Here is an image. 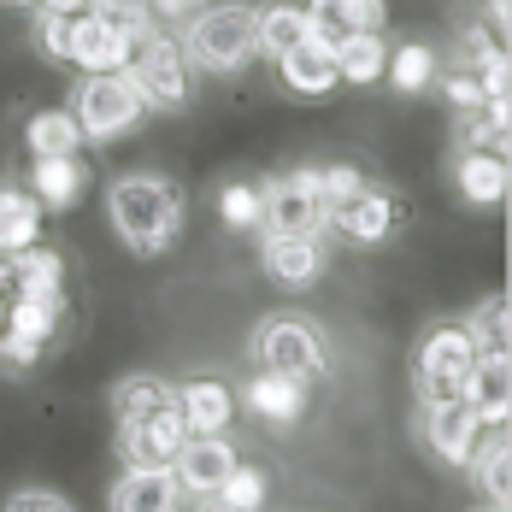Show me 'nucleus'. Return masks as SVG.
Listing matches in <instances>:
<instances>
[{
	"label": "nucleus",
	"mask_w": 512,
	"mask_h": 512,
	"mask_svg": "<svg viewBox=\"0 0 512 512\" xmlns=\"http://www.w3.org/2000/svg\"><path fill=\"white\" fill-rule=\"evenodd\" d=\"M183 189L159 171H130V177H112L106 189V224L112 236L130 248L136 259H159L177 236H183Z\"/></svg>",
	"instance_id": "f257e3e1"
},
{
	"label": "nucleus",
	"mask_w": 512,
	"mask_h": 512,
	"mask_svg": "<svg viewBox=\"0 0 512 512\" xmlns=\"http://www.w3.org/2000/svg\"><path fill=\"white\" fill-rule=\"evenodd\" d=\"M183 59L206 77H236L259 59L254 48V6L248 0H206L201 12H189L183 24Z\"/></svg>",
	"instance_id": "f03ea898"
},
{
	"label": "nucleus",
	"mask_w": 512,
	"mask_h": 512,
	"mask_svg": "<svg viewBox=\"0 0 512 512\" xmlns=\"http://www.w3.org/2000/svg\"><path fill=\"white\" fill-rule=\"evenodd\" d=\"M124 77L136 83V95L148 101V112H183L195 101V65L183 59V42L165 36V30H148L130 42V59H124Z\"/></svg>",
	"instance_id": "7ed1b4c3"
},
{
	"label": "nucleus",
	"mask_w": 512,
	"mask_h": 512,
	"mask_svg": "<svg viewBox=\"0 0 512 512\" xmlns=\"http://www.w3.org/2000/svg\"><path fill=\"white\" fill-rule=\"evenodd\" d=\"M248 359H254V371H283V377H307V383L330 371L324 330L312 324L307 312H271V318H259L254 336H248Z\"/></svg>",
	"instance_id": "20e7f679"
},
{
	"label": "nucleus",
	"mask_w": 512,
	"mask_h": 512,
	"mask_svg": "<svg viewBox=\"0 0 512 512\" xmlns=\"http://www.w3.org/2000/svg\"><path fill=\"white\" fill-rule=\"evenodd\" d=\"M65 106H71L83 142H118L148 118V101L136 95V83L124 71H83Z\"/></svg>",
	"instance_id": "39448f33"
},
{
	"label": "nucleus",
	"mask_w": 512,
	"mask_h": 512,
	"mask_svg": "<svg viewBox=\"0 0 512 512\" xmlns=\"http://www.w3.org/2000/svg\"><path fill=\"white\" fill-rule=\"evenodd\" d=\"M471 365H477V336L465 330V318H442V324H430V330L418 336V354H412L418 401H448V395H465Z\"/></svg>",
	"instance_id": "423d86ee"
},
{
	"label": "nucleus",
	"mask_w": 512,
	"mask_h": 512,
	"mask_svg": "<svg viewBox=\"0 0 512 512\" xmlns=\"http://www.w3.org/2000/svg\"><path fill=\"white\" fill-rule=\"evenodd\" d=\"M477 436H483V418H477V407L465 395L418 401V442H424V454L442 465V471H465Z\"/></svg>",
	"instance_id": "0eeeda50"
},
{
	"label": "nucleus",
	"mask_w": 512,
	"mask_h": 512,
	"mask_svg": "<svg viewBox=\"0 0 512 512\" xmlns=\"http://www.w3.org/2000/svg\"><path fill=\"white\" fill-rule=\"evenodd\" d=\"M259 230H324L318 165H301L289 177H259Z\"/></svg>",
	"instance_id": "6e6552de"
},
{
	"label": "nucleus",
	"mask_w": 512,
	"mask_h": 512,
	"mask_svg": "<svg viewBox=\"0 0 512 512\" xmlns=\"http://www.w3.org/2000/svg\"><path fill=\"white\" fill-rule=\"evenodd\" d=\"M259 265L283 289H312L330 265L324 230H259Z\"/></svg>",
	"instance_id": "1a4fd4ad"
},
{
	"label": "nucleus",
	"mask_w": 512,
	"mask_h": 512,
	"mask_svg": "<svg viewBox=\"0 0 512 512\" xmlns=\"http://www.w3.org/2000/svg\"><path fill=\"white\" fill-rule=\"evenodd\" d=\"M324 230L348 236L359 248H377V242H389V236L401 230V201H395L389 189H377V183H359L348 201H336L324 212Z\"/></svg>",
	"instance_id": "9d476101"
},
{
	"label": "nucleus",
	"mask_w": 512,
	"mask_h": 512,
	"mask_svg": "<svg viewBox=\"0 0 512 512\" xmlns=\"http://www.w3.org/2000/svg\"><path fill=\"white\" fill-rule=\"evenodd\" d=\"M65 59H71L77 71H124L130 42H124V30L112 24V12L83 6V12H71V24H65Z\"/></svg>",
	"instance_id": "9b49d317"
},
{
	"label": "nucleus",
	"mask_w": 512,
	"mask_h": 512,
	"mask_svg": "<svg viewBox=\"0 0 512 512\" xmlns=\"http://www.w3.org/2000/svg\"><path fill=\"white\" fill-rule=\"evenodd\" d=\"M183 501L189 495H183L177 471L154 465V460H130L118 471V483L106 489V507L112 512H171V507H183Z\"/></svg>",
	"instance_id": "f8f14e48"
},
{
	"label": "nucleus",
	"mask_w": 512,
	"mask_h": 512,
	"mask_svg": "<svg viewBox=\"0 0 512 512\" xmlns=\"http://www.w3.org/2000/svg\"><path fill=\"white\" fill-rule=\"evenodd\" d=\"M242 460L236 448H230V436L218 430V436H183V448L171 454V471H177V483H183V495L189 501H206L218 483H224V471Z\"/></svg>",
	"instance_id": "ddd939ff"
},
{
	"label": "nucleus",
	"mask_w": 512,
	"mask_h": 512,
	"mask_svg": "<svg viewBox=\"0 0 512 512\" xmlns=\"http://www.w3.org/2000/svg\"><path fill=\"white\" fill-rule=\"evenodd\" d=\"M171 407L189 436H218L236 418V389H224L218 377H189V383H171Z\"/></svg>",
	"instance_id": "4468645a"
},
{
	"label": "nucleus",
	"mask_w": 512,
	"mask_h": 512,
	"mask_svg": "<svg viewBox=\"0 0 512 512\" xmlns=\"http://www.w3.org/2000/svg\"><path fill=\"white\" fill-rule=\"evenodd\" d=\"M183 418L177 407H159L148 418H118V460H154V465H171V454L183 448Z\"/></svg>",
	"instance_id": "2eb2a0df"
},
{
	"label": "nucleus",
	"mask_w": 512,
	"mask_h": 512,
	"mask_svg": "<svg viewBox=\"0 0 512 512\" xmlns=\"http://www.w3.org/2000/svg\"><path fill=\"white\" fill-rule=\"evenodd\" d=\"M277 77H283V89L289 95H330L342 77H336V42L330 36H307V42H295V48L277 59Z\"/></svg>",
	"instance_id": "dca6fc26"
},
{
	"label": "nucleus",
	"mask_w": 512,
	"mask_h": 512,
	"mask_svg": "<svg viewBox=\"0 0 512 512\" xmlns=\"http://www.w3.org/2000/svg\"><path fill=\"white\" fill-rule=\"evenodd\" d=\"M242 401H248V412L265 418V424H301L307 407H312V389H307V377L254 371V377H248V389H242Z\"/></svg>",
	"instance_id": "f3484780"
},
{
	"label": "nucleus",
	"mask_w": 512,
	"mask_h": 512,
	"mask_svg": "<svg viewBox=\"0 0 512 512\" xmlns=\"http://www.w3.org/2000/svg\"><path fill=\"white\" fill-rule=\"evenodd\" d=\"M83 183H89V165L83 154H30V195L42 212H65V206L83 201Z\"/></svg>",
	"instance_id": "a211bd4d"
},
{
	"label": "nucleus",
	"mask_w": 512,
	"mask_h": 512,
	"mask_svg": "<svg viewBox=\"0 0 512 512\" xmlns=\"http://www.w3.org/2000/svg\"><path fill=\"white\" fill-rule=\"evenodd\" d=\"M465 401L477 407L483 430L507 424V407H512V365H507V348H477L471 383H465Z\"/></svg>",
	"instance_id": "6ab92c4d"
},
{
	"label": "nucleus",
	"mask_w": 512,
	"mask_h": 512,
	"mask_svg": "<svg viewBox=\"0 0 512 512\" xmlns=\"http://www.w3.org/2000/svg\"><path fill=\"white\" fill-rule=\"evenodd\" d=\"M471 483H477V501L483 507H507L512 501V442H507V424H495V430H483L477 436V448H471Z\"/></svg>",
	"instance_id": "aec40b11"
},
{
	"label": "nucleus",
	"mask_w": 512,
	"mask_h": 512,
	"mask_svg": "<svg viewBox=\"0 0 512 512\" xmlns=\"http://www.w3.org/2000/svg\"><path fill=\"white\" fill-rule=\"evenodd\" d=\"M454 183H460V195L477 206V212L501 206L507 201V154H501V148H460Z\"/></svg>",
	"instance_id": "412c9836"
},
{
	"label": "nucleus",
	"mask_w": 512,
	"mask_h": 512,
	"mask_svg": "<svg viewBox=\"0 0 512 512\" xmlns=\"http://www.w3.org/2000/svg\"><path fill=\"white\" fill-rule=\"evenodd\" d=\"M312 18V36H354V30H383L389 0H301Z\"/></svg>",
	"instance_id": "4be33fe9"
},
{
	"label": "nucleus",
	"mask_w": 512,
	"mask_h": 512,
	"mask_svg": "<svg viewBox=\"0 0 512 512\" xmlns=\"http://www.w3.org/2000/svg\"><path fill=\"white\" fill-rule=\"evenodd\" d=\"M312 36V18L301 0H271V6H254V48L265 59H283L295 42Z\"/></svg>",
	"instance_id": "5701e85b"
},
{
	"label": "nucleus",
	"mask_w": 512,
	"mask_h": 512,
	"mask_svg": "<svg viewBox=\"0 0 512 512\" xmlns=\"http://www.w3.org/2000/svg\"><path fill=\"white\" fill-rule=\"evenodd\" d=\"M383 59H389V42H383V30H354V36H336V77L342 83H377L383 77Z\"/></svg>",
	"instance_id": "b1692460"
},
{
	"label": "nucleus",
	"mask_w": 512,
	"mask_h": 512,
	"mask_svg": "<svg viewBox=\"0 0 512 512\" xmlns=\"http://www.w3.org/2000/svg\"><path fill=\"white\" fill-rule=\"evenodd\" d=\"M30 242H42V206H36L30 189H6L0 183V248L18 254Z\"/></svg>",
	"instance_id": "393cba45"
},
{
	"label": "nucleus",
	"mask_w": 512,
	"mask_h": 512,
	"mask_svg": "<svg viewBox=\"0 0 512 512\" xmlns=\"http://www.w3.org/2000/svg\"><path fill=\"white\" fill-rule=\"evenodd\" d=\"M12 283H18V295H65V259L30 242L12 254Z\"/></svg>",
	"instance_id": "a878e982"
},
{
	"label": "nucleus",
	"mask_w": 512,
	"mask_h": 512,
	"mask_svg": "<svg viewBox=\"0 0 512 512\" xmlns=\"http://www.w3.org/2000/svg\"><path fill=\"white\" fill-rule=\"evenodd\" d=\"M24 148L30 154H83V130L71 118V106H48L24 124Z\"/></svg>",
	"instance_id": "bb28decb"
},
{
	"label": "nucleus",
	"mask_w": 512,
	"mask_h": 512,
	"mask_svg": "<svg viewBox=\"0 0 512 512\" xmlns=\"http://www.w3.org/2000/svg\"><path fill=\"white\" fill-rule=\"evenodd\" d=\"M436 71H442V59H436V48H424V42H401V48H389V59H383V77H389L401 95L430 89Z\"/></svg>",
	"instance_id": "cd10ccee"
},
{
	"label": "nucleus",
	"mask_w": 512,
	"mask_h": 512,
	"mask_svg": "<svg viewBox=\"0 0 512 512\" xmlns=\"http://www.w3.org/2000/svg\"><path fill=\"white\" fill-rule=\"evenodd\" d=\"M265 495H271V483H265V471L248 460H236L230 471H224V483L206 495V507H224V512H254L265 507Z\"/></svg>",
	"instance_id": "c85d7f7f"
},
{
	"label": "nucleus",
	"mask_w": 512,
	"mask_h": 512,
	"mask_svg": "<svg viewBox=\"0 0 512 512\" xmlns=\"http://www.w3.org/2000/svg\"><path fill=\"white\" fill-rule=\"evenodd\" d=\"M159 407H171V383L154 377V371H136L112 389V418H148Z\"/></svg>",
	"instance_id": "c756f323"
},
{
	"label": "nucleus",
	"mask_w": 512,
	"mask_h": 512,
	"mask_svg": "<svg viewBox=\"0 0 512 512\" xmlns=\"http://www.w3.org/2000/svg\"><path fill=\"white\" fill-rule=\"evenodd\" d=\"M218 218H224L230 230H259V183L254 177L224 183V195H218Z\"/></svg>",
	"instance_id": "7c9ffc66"
},
{
	"label": "nucleus",
	"mask_w": 512,
	"mask_h": 512,
	"mask_svg": "<svg viewBox=\"0 0 512 512\" xmlns=\"http://www.w3.org/2000/svg\"><path fill=\"white\" fill-rule=\"evenodd\" d=\"M507 324H512L507 318V295H489L483 307L465 318V330L477 336V348H507Z\"/></svg>",
	"instance_id": "2f4dec72"
},
{
	"label": "nucleus",
	"mask_w": 512,
	"mask_h": 512,
	"mask_svg": "<svg viewBox=\"0 0 512 512\" xmlns=\"http://www.w3.org/2000/svg\"><path fill=\"white\" fill-rule=\"evenodd\" d=\"M460 53H465L460 65L477 71V65H489V59H507V42H501V30L483 18V24H465V30H460Z\"/></svg>",
	"instance_id": "473e14b6"
},
{
	"label": "nucleus",
	"mask_w": 512,
	"mask_h": 512,
	"mask_svg": "<svg viewBox=\"0 0 512 512\" xmlns=\"http://www.w3.org/2000/svg\"><path fill=\"white\" fill-rule=\"evenodd\" d=\"M42 336H24V330H12V324H0V365L6 371H24V365H36L42 359Z\"/></svg>",
	"instance_id": "72a5a7b5"
},
{
	"label": "nucleus",
	"mask_w": 512,
	"mask_h": 512,
	"mask_svg": "<svg viewBox=\"0 0 512 512\" xmlns=\"http://www.w3.org/2000/svg\"><path fill=\"white\" fill-rule=\"evenodd\" d=\"M359 183H365V177H359L354 165H318V206L330 212L336 201H348Z\"/></svg>",
	"instance_id": "f704fd0d"
},
{
	"label": "nucleus",
	"mask_w": 512,
	"mask_h": 512,
	"mask_svg": "<svg viewBox=\"0 0 512 512\" xmlns=\"http://www.w3.org/2000/svg\"><path fill=\"white\" fill-rule=\"evenodd\" d=\"M442 95H448L454 112H477V106H483V83H477V71H471V65H460V71H448V77H442Z\"/></svg>",
	"instance_id": "c9c22d12"
},
{
	"label": "nucleus",
	"mask_w": 512,
	"mask_h": 512,
	"mask_svg": "<svg viewBox=\"0 0 512 512\" xmlns=\"http://www.w3.org/2000/svg\"><path fill=\"white\" fill-rule=\"evenodd\" d=\"M65 24H71V12L36 6V48L48 53V59H65Z\"/></svg>",
	"instance_id": "e433bc0d"
},
{
	"label": "nucleus",
	"mask_w": 512,
	"mask_h": 512,
	"mask_svg": "<svg viewBox=\"0 0 512 512\" xmlns=\"http://www.w3.org/2000/svg\"><path fill=\"white\" fill-rule=\"evenodd\" d=\"M6 512H71V495H59V489H12Z\"/></svg>",
	"instance_id": "4c0bfd02"
},
{
	"label": "nucleus",
	"mask_w": 512,
	"mask_h": 512,
	"mask_svg": "<svg viewBox=\"0 0 512 512\" xmlns=\"http://www.w3.org/2000/svg\"><path fill=\"white\" fill-rule=\"evenodd\" d=\"M206 0H148V12H154L159 24H183L189 12H201Z\"/></svg>",
	"instance_id": "58836bf2"
},
{
	"label": "nucleus",
	"mask_w": 512,
	"mask_h": 512,
	"mask_svg": "<svg viewBox=\"0 0 512 512\" xmlns=\"http://www.w3.org/2000/svg\"><path fill=\"white\" fill-rule=\"evenodd\" d=\"M483 18H489L495 30H507V18H512V0H483Z\"/></svg>",
	"instance_id": "ea45409f"
},
{
	"label": "nucleus",
	"mask_w": 512,
	"mask_h": 512,
	"mask_svg": "<svg viewBox=\"0 0 512 512\" xmlns=\"http://www.w3.org/2000/svg\"><path fill=\"white\" fill-rule=\"evenodd\" d=\"M36 6H48V12H83L89 0H36Z\"/></svg>",
	"instance_id": "a19ab883"
},
{
	"label": "nucleus",
	"mask_w": 512,
	"mask_h": 512,
	"mask_svg": "<svg viewBox=\"0 0 512 512\" xmlns=\"http://www.w3.org/2000/svg\"><path fill=\"white\" fill-rule=\"evenodd\" d=\"M89 6H101V12H124V6H142V0H89Z\"/></svg>",
	"instance_id": "79ce46f5"
},
{
	"label": "nucleus",
	"mask_w": 512,
	"mask_h": 512,
	"mask_svg": "<svg viewBox=\"0 0 512 512\" xmlns=\"http://www.w3.org/2000/svg\"><path fill=\"white\" fill-rule=\"evenodd\" d=\"M0 283H12V254L0 248Z\"/></svg>",
	"instance_id": "37998d69"
},
{
	"label": "nucleus",
	"mask_w": 512,
	"mask_h": 512,
	"mask_svg": "<svg viewBox=\"0 0 512 512\" xmlns=\"http://www.w3.org/2000/svg\"><path fill=\"white\" fill-rule=\"evenodd\" d=\"M0 6H36V0H0Z\"/></svg>",
	"instance_id": "c03bdc74"
}]
</instances>
